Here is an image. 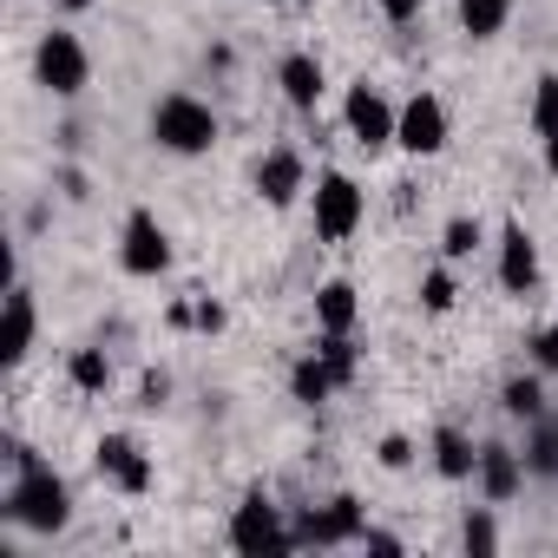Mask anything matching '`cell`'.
<instances>
[{
    "instance_id": "obj_1",
    "label": "cell",
    "mask_w": 558,
    "mask_h": 558,
    "mask_svg": "<svg viewBox=\"0 0 558 558\" xmlns=\"http://www.w3.org/2000/svg\"><path fill=\"white\" fill-rule=\"evenodd\" d=\"M8 466H14V480H8V493H0L8 525H21V532H34V538L66 532V525H73V486H66L27 440H8Z\"/></svg>"
},
{
    "instance_id": "obj_2",
    "label": "cell",
    "mask_w": 558,
    "mask_h": 558,
    "mask_svg": "<svg viewBox=\"0 0 558 558\" xmlns=\"http://www.w3.org/2000/svg\"><path fill=\"white\" fill-rule=\"evenodd\" d=\"M217 138H223V119H217L197 93H165V99L151 106V145H158V151H171V158H204V151H217Z\"/></svg>"
},
{
    "instance_id": "obj_3",
    "label": "cell",
    "mask_w": 558,
    "mask_h": 558,
    "mask_svg": "<svg viewBox=\"0 0 558 558\" xmlns=\"http://www.w3.org/2000/svg\"><path fill=\"white\" fill-rule=\"evenodd\" d=\"M230 551H243V558H283V551H296V525L283 519V506H276L263 486H250L243 506L230 512Z\"/></svg>"
},
{
    "instance_id": "obj_4",
    "label": "cell",
    "mask_w": 558,
    "mask_h": 558,
    "mask_svg": "<svg viewBox=\"0 0 558 558\" xmlns=\"http://www.w3.org/2000/svg\"><path fill=\"white\" fill-rule=\"evenodd\" d=\"M34 80L53 93V99H80L93 86V53L73 27H47L40 47H34Z\"/></svg>"
},
{
    "instance_id": "obj_5",
    "label": "cell",
    "mask_w": 558,
    "mask_h": 558,
    "mask_svg": "<svg viewBox=\"0 0 558 558\" xmlns=\"http://www.w3.org/2000/svg\"><path fill=\"white\" fill-rule=\"evenodd\" d=\"M310 217H316V236L323 243H349L368 217V191L349 178V171H323L316 191H310Z\"/></svg>"
},
{
    "instance_id": "obj_6",
    "label": "cell",
    "mask_w": 558,
    "mask_h": 558,
    "mask_svg": "<svg viewBox=\"0 0 558 558\" xmlns=\"http://www.w3.org/2000/svg\"><path fill=\"white\" fill-rule=\"evenodd\" d=\"M290 525H296V551H336V545H362L368 512H362L355 493H336L329 506H310V512L290 519Z\"/></svg>"
},
{
    "instance_id": "obj_7",
    "label": "cell",
    "mask_w": 558,
    "mask_h": 558,
    "mask_svg": "<svg viewBox=\"0 0 558 558\" xmlns=\"http://www.w3.org/2000/svg\"><path fill=\"white\" fill-rule=\"evenodd\" d=\"M447 138H453V119H447V99L440 93H408L401 99V119H395V145L408 151V158H440L447 151Z\"/></svg>"
},
{
    "instance_id": "obj_8",
    "label": "cell",
    "mask_w": 558,
    "mask_h": 558,
    "mask_svg": "<svg viewBox=\"0 0 558 558\" xmlns=\"http://www.w3.org/2000/svg\"><path fill=\"white\" fill-rule=\"evenodd\" d=\"M119 269L125 276H165L171 269V230L158 223V210H125V230H119Z\"/></svg>"
},
{
    "instance_id": "obj_9",
    "label": "cell",
    "mask_w": 558,
    "mask_h": 558,
    "mask_svg": "<svg viewBox=\"0 0 558 558\" xmlns=\"http://www.w3.org/2000/svg\"><path fill=\"white\" fill-rule=\"evenodd\" d=\"M395 119H401V106H395L381 86H368V80L349 86V99H342V125H349V138H355L362 151H388V145H395Z\"/></svg>"
},
{
    "instance_id": "obj_10",
    "label": "cell",
    "mask_w": 558,
    "mask_h": 558,
    "mask_svg": "<svg viewBox=\"0 0 558 558\" xmlns=\"http://www.w3.org/2000/svg\"><path fill=\"white\" fill-rule=\"evenodd\" d=\"M93 466H99V480L112 486V493H151V453L132 440V434H99V447H93Z\"/></svg>"
},
{
    "instance_id": "obj_11",
    "label": "cell",
    "mask_w": 558,
    "mask_h": 558,
    "mask_svg": "<svg viewBox=\"0 0 558 558\" xmlns=\"http://www.w3.org/2000/svg\"><path fill=\"white\" fill-rule=\"evenodd\" d=\"M538 276H545V263H538V236H532L519 217H506V230H499V290H506V296H532V290H538Z\"/></svg>"
},
{
    "instance_id": "obj_12",
    "label": "cell",
    "mask_w": 558,
    "mask_h": 558,
    "mask_svg": "<svg viewBox=\"0 0 558 558\" xmlns=\"http://www.w3.org/2000/svg\"><path fill=\"white\" fill-rule=\"evenodd\" d=\"M525 453L519 447H506V440H480V466H473V486H480V499H493V506H512L519 493H525Z\"/></svg>"
},
{
    "instance_id": "obj_13",
    "label": "cell",
    "mask_w": 558,
    "mask_h": 558,
    "mask_svg": "<svg viewBox=\"0 0 558 558\" xmlns=\"http://www.w3.org/2000/svg\"><path fill=\"white\" fill-rule=\"evenodd\" d=\"M303 191H310V165H303L296 145H276V151L256 158V197H263L269 210H290Z\"/></svg>"
},
{
    "instance_id": "obj_14",
    "label": "cell",
    "mask_w": 558,
    "mask_h": 558,
    "mask_svg": "<svg viewBox=\"0 0 558 558\" xmlns=\"http://www.w3.org/2000/svg\"><path fill=\"white\" fill-rule=\"evenodd\" d=\"M34 336H40V310H34V290L14 276V283H8V329H0V362L21 368L34 355Z\"/></svg>"
},
{
    "instance_id": "obj_15",
    "label": "cell",
    "mask_w": 558,
    "mask_h": 558,
    "mask_svg": "<svg viewBox=\"0 0 558 558\" xmlns=\"http://www.w3.org/2000/svg\"><path fill=\"white\" fill-rule=\"evenodd\" d=\"M276 86H283V99L296 112H316L323 93H329V73H323L316 53H283V60H276Z\"/></svg>"
},
{
    "instance_id": "obj_16",
    "label": "cell",
    "mask_w": 558,
    "mask_h": 558,
    "mask_svg": "<svg viewBox=\"0 0 558 558\" xmlns=\"http://www.w3.org/2000/svg\"><path fill=\"white\" fill-rule=\"evenodd\" d=\"M362 323V296L349 276H329V283H316V329H336V336H355Z\"/></svg>"
},
{
    "instance_id": "obj_17",
    "label": "cell",
    "mask_w": 558,
    "mask_h": 558,
    "mask_svg": "<svg viewBox=\"0 0 558 558\" xmlns=\"http://www.w3.org/2000/svg\"><path fill=\"white\" fill-rule=\"evenodd\" d=\"M427 460H434V473H440V480H473V466H480V447H473L460 427H434V440H427Z\"/></svg>"
},
{
    "instance_id": "obj_18",
    "label": "cell",
    "mask_w": 558,
    "mask_h": 558,
    "mask_svg": "<svg viewBox=\"0 0 558 558\" xmlns=\"http://www.w3.org/2000/svg\"><path fill=\"white\" fill-rule=\"evenodd\" d=\"M525 473L532 480H558V421L551 414H538V421H525Z\"/></svg>"
},
{
    "instance_id": "obj_19",
    "label": "cell",
    "mask_w": 558,
    "mask_h": 558,
    "mask_svg": "<svg viewBox=\"0 0 558 558\" xmlns=\"http://www.w3.org/2000/svg\"><path fill=\"white\" fill-rule=\"evenodd\" d=\"M336 388H342V381H336V368H329V362H323L316 349H310V355H303V362L290 368V395H296L303 408H323V401H329Z\"/></svg>"
},
{
    "instance_id": "obj_20",
    "label": "cell",
    "mask_w": 558,
    "mask_h": 558,
    "mask_svg": "<svg viewBox=\"0 0 558 558\" xmlns=\"http://www.w3.org/2000/svg\"><path fill=\"white\" fill-rule=\"evenodd\" d=\"M460 8V34L466 40H499L512 21V0H453Z\"/></svg>"
},
{
    "instance_id": "obj_21",
    "label": "cell",
    "mask_w": 558,
    "mask_h": 558,
    "mask_svg": "<svg viewBox=\"0 0 558 558\" xmlns=\"http://www.w3.org/2000/svg\"><path fill=\"white\" fill-rule=\"evenodd\" d=\"M66 381H73L80 395H106V388H112V355H106V349H73V355H66Z\"/></svg>"
},
{
    "instance_id": "obj_22",
    "label": "cell",
    "mask_w": 558,
    "mask_h": 558,
    "mask_svg": "<svg viewBox=\"0 0 558 558\" xmlns=\"http://www.w3.org/2000/svg\"><path fill=\"white\" fill-rule=\"evenodd\" d=\"M316 355L336 368V381L342 388H355V375H362V349H355V336H336V329H316Z\"/></svg>"
},
{
    "instance_id": "obj_23",
    "label": "cell",
    "mask_w": 558,
    "mask_h": 558,
    "mask_svg": "<svg viewBox=\"0 0 558 558\" xmlns=\"http://www.w3.org/2000/svg\"><path fill=\"white\" fill-rule=\"evenodd\" d=\"M525 125H532V138H558V73H538L532 106H525Z\"/></svg>"
},
{
    "instance_id": "obj_24",
    "label": "cell",
    "mask_w": 558,
    "mask_h": 558,
    "mask_svg": "<svg viewBox=\"0 0 558 558\" xmlns=\"http://www.w3.org/2000/svg\"><path fill=\"white\" fill-rule=\"evenodd\" d=\"M499 401H506L512 421H538V414H545V381H538V375H512Z\"/></svg>"
},
{
    "instance_id": "obj_25",
    "label": "cell",
    "mask_w": 558,
    "mask_h": 558,
    "mask_svg": "<svg viewBox=\"0 0 558 558\" xmlns=\"http://www.w3.org/2000/svg\"><path fill=\"white\" fill-rule=\"evenodd\" d=\"M453 303H460V283H453V263L427 269V276H421V310H427V316H447Z\"/></svg>"
},
{
    "instance_id": "obj_26",
    "label": "cell",
    "mask_w": 558,
    "mask_h": 558,
    "mask_svg": "<svg viewBox=\"0 0 558 558\" xmlns=\"http://www.w3.org/2000/svg\"><path fill=\"white\" fill-rule=\"evenodd\" d=\"M480 250V217H447V230H440V256L447 263H466Z\"/></svg>"
},
{
    "instance_id": "obj_27",
    "label": "cell",
    "mask_w": 558,
    "mask_h": 558,
    "mask_svg": "<svg viewBox=\"0 0 558 558\" xmlns=\"http://www.w3.org/2000/svg\"><path fill=\"white\" fill-rule=\"evenodd\" d=\"M460 545H466V551H499V525H493V499H486V506H473V512L460 519Z\"/></svg>"
},
{
    "instance_id": "obj_28",
    "label": "cell",
    "mask_w": 558,
    "mask_h": 558,
    "mask_svg": "<svg viewBox=\"0 0 558 558\" xmlns=\"http://www.w3.org/2000/svg\"><path fill=\"white\" fill-rule=\"evenodd\" d=\"M525 349H532V368H538V375H558V323L532 329V342H525Z\"/></svg>"
},
{
    "instance_id": "obj_29",
    "label": "cell",
    "mask_w": 558,
    "mask_h": 558,
    "mask_svg": "<svg viewBox=\"0 0 558 558\" xmlns=\"http://www.w3.org/2000/svg\"><path fill=\"white\" fill-rule=\"evenodd\" d=\"M375 460H381L388 473H408V466H414V440H408V434H381V447H375Z\"/></svg>"
},
{
    "instance_id": "obj_30",
    "label": "cell",
    "mask_w": 558,
    "mask_h": 558,
    "mask_svg": "<svg viewBox=\"0 0 558 558\" xmlns=\"http://www.w3.org/2000/svg\"><path fill=\"white\" fill-rule=\"evenodd\" d=\"M375 8H381V21L408 27V21H421V8H427V0H375Z\"/></svg>"
},
{
    "instance_id": "obj_31",
    "label": "cell",
    "mask_w": 558,
    "mask_h": 558,
    "mask_svg": "<svg viewBox=\"0 0 558 558\" xmlns=\"http://www.w3.org/2000/svg\"><path fill=\"white\" fill-rule=\"evenodd\" d=\"M362 545H368V551H401V538H395V532H381V525H368V532H362Z\"/></svg>"
},
{
    "instance_id": "obj_32",
    "label": "cell",
    "mask_w": 558,
    "mask_h": 558,
    "mask_svg": "<svg viewBox=\"0 0 558 558\" xmlns=\"http://www.w3.org/2000/svg\"><path fill=\"white\" fill-rule=\"evenodd\" d=\"M53 8H60V14H93L99 0H53Z\"/></svg>"
},
{
    "instance_id": "obj_33",
    "label": "cell",
    "mask_w": 558,
    "mask_h": 558,
    "mask_svg": "<svg viewBox=\"0 0 558 558\" xmlns=\"http://www.w3.org/2000/svg\"><path fill=\"white\" fill-rule=\"evenodd\" d=\"M538 145H545V171L558 178V138H538Z\"/></svg>"
},
{
    "instance_id": "obj_34",
    "label": "cell",
    "mask_w": 558,
    "mask_h": 558,
    "mask_svg": "<svg viewBox=\"0 0 558 558\" xmlns=\"http://www.w3.org/2000/svg\"><path fill=\"white\" fill-rule=\"evenodd\" d=\"M263 8H310V0H263Z\"/></svg>"
}]
</instances>
